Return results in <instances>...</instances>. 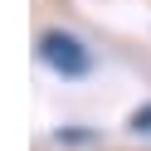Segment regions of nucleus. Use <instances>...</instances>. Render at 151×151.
Wrapping results in <instances>:
<instances>
[{
	"label": "nucleus",
	"instance_id": "obj_1",
	"mask_svg": "<svg viewBox=\"0 0 151 151\" xmlns=\"http://www.w3.org/2000/svg\"><path fill=\"white\" fill-rule=\"evenodd\" d=\"M39 59L49 63L59 78H88V73H93L88 44H83L78 34H68V29H44L39 34Z\"/></svg>",
	"mask_w": 151,
	"mask_h": 151
},
{
	"label": "nucleus",
	"instance_id": "obj_2",
	"mask_svg": "<svg viewBox=\"0 0 151 151\" xmlns=\"http://www.w3.org/2000/svg\"><path fill=\"white\" fill-rule=\"evenodd\" d=\"M127 127L137 132V137H151V102H146V107H137V112H132V122H127Z\"/></svg>",
	"mask_w": 151,
	"mask_h": 151
}]
</instances>
